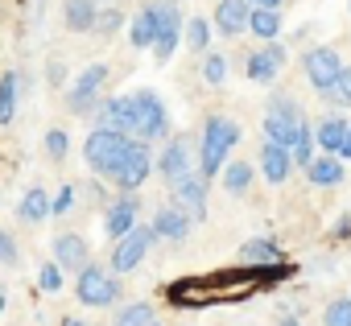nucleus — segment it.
<instances>
[{"mask_svg":"<svg viewBox=\"0 0 351 326\" xmlns=\"http://www.w3.org/2000/svg\"><path fill=\"white\" fill-rule=\"evenodd\" d=\"M87 195H91V203H104V199H108V190H104L99 182H91V186H87Z\"/></svg>","mask_w":351,"mask_h":326,"instance_id":"nucleus-41","label":"nucleus"},{"mask_svg":"<svg viewBox=\"0 0 351 326\" xmlns=\"http://www.w3.org/2000/svg\"><path fill=\"white\" fill-rule=\"evenodd\" d=\"M248 13H252L248 0H219L215 17H211V29L219 38H244L248 34Z\"/></svg>","mask_w":351,"mask_h":326,"instance_id":"nucleus-16","label":"nucleus"},{"mask_svg":"<svg viewBox=\"0 0 351 326\" xmlns=\"http://www.w3.org/2000/svg\"><path fill=\"white\" fill-rule=\"evenodd\" d=\"M95 13H99V0H66L62 5V21L71 34H91Z\"/></svg>","mask_w":351,"mask_h":326,"instance_id":"nucleus-23","label":"nucleus"},{"mask_svg":"<svg viewBox=\"0 0 351 326\" xmlns=\"http://www.w3.org/2000/svg\"><path fill=\"white\" fill-rule=\"evenodd\" d=\"M120 29H124V13H120V5H108V9L95 13V25H91L95 38H116Z\"/></svg>","mask_w":351,"mask_h":326,"instance_id":"nucleus-29","label":"nucleus"},{"mask_svg":"<svg viewBox=\"0 0 351 326\" xmlns=\"http://www.w3.org/2000/svg\"><path fill=\"white\" fill-rule=\"evenodd\" d=\"M339 157L351 161V120H347V132H343V140H339Z\"/></svg>","mask_w":351,"mask_h":326,"instance_id":"nucleus-39","label":"nucleus"},{"mask_svg":"<svg viewBox=\"0 0 351 326\" xmlns=\"http://www.w3.org/2000/svg\"><path fill=\"white\" fill-rule=\"evenodd\" d=\"M153 244H157L153 227L136 219V223H132L120 240H112V260H108V264H112V273H116V277L136 273V268L145 264V256H149V248H153Z\"/></svg>","mask_w":351,"mask_h":326,"instance_id":"nucleus-8","label":"nucleus"},{"mask_svg":"<svg viewBox=\"0 0 351 326\" xmlns=\"http://www.w3.org/2000/svg\"><path fill=\"white\" fill-rule=\"evenodd\" d=\"M248 34L261 38V42L281 38V9H252L248 13Z\"/></svg>","mask_w":351,"mask_h":326,"instance_id":"nucleus-27","label":"nucleus"},{"mask_svg":"<svg viewBox=\"0 0 351 326\" xmlns=\"http://www.w3.org/2000/svg\"><path fill=\"white\" fill-rule=\"evenodd\" d=\"M136 219H141V195L136 190H120V199H112L104 207V236L108 240H120Z\"/></svg>","mask_w":351,"mask_h":326,"instance_id":"nucleus-14","label":"nucleus"},{"mask_svg":"<svg viewBox=\"0 0 351 326\" xmlns=\"http://www.w3.org/2000/svg\"><path fill=\"white\" fill-rule=\"evenodd\" d=\"M261 174H265V182H273V186H281L285 178H289V170H293V161H289V149L285 145H273V140H261Z\"/></svg>","mask_w":351,"mask_h":326,"instance_id":"nucleus-19","label":"nucleus"},{"mask_svg":"<svg viewBox=\"0 0 351 326\" xmlns=\"http://www.w3.org/2000/svg\"><path fill=\"white\" fill-rule=\"evenodd\" d=\"M223 79H228V58H223V54H215V50H207V54H203V83L219 87Z\"/></svg>","mask_w":351,"mask_h":326,"instance_id":"nucleus-34","label":"nucleus"},{"mask_svg":"<svg viewBox=\"0 0 351 326\" xmlns=\"http://www.w3.org/2000/svg\"><path fill=\"white\" fill-rule=\"evenodd\" d=\"M75 297H79V305H87V310H108V305H116V301L124 297V285H120V277H116L112 268L87 260V264L79 268V277H75Z\"/></svg>","mask_w":351,"mask_h":326,"instance_id":"nucleus-3","label":"nucleus"},{"mask_svg":"<svg viewBox=\"0 0 351 326\" xmlns=\"http://www.w3.org/2000/svg\"><path fill=\"white\" fill-rule=\"evenodd\" d=\"M339 71H343V58H339L335 46H314V50L302 54V75H306V83H310L318 95H326V91L335 87Z\"/></svg>","mask_w":351,"mask_h":326,"instance_id":"nucleus-12","label":"nucleus"},{"mask_svg":"<svg viewBox=\"0 0 351 326\" xmlns=\"http://www.w3.org/2000/svg\"><path fill=\"white\" fill-rule=\"evenodd\" d=\"M240 124L232 120V116H207L203 120V132H199V174L211 182V178H219V170H223V161L232 157V149L240 145Z\"/></svg>","mask_w":351,"mask_h":326,"instance_id":"nucleus-1","label":"nucleus"},{"mask_svg":"<svg viewBox=\"0 0 351 326\" xmlns=\"http://www.w3.org/2000/svg\"><path fill=\"white\" fill-rule=\"evenodd\" d=\"M108 79H112L108 62H91V66H83V71L71 79V87H66V112H71V116H91L95 103L104 99L99 91L108 87Z\"/></svg>","mask_w":351,"mask_h":326,"instance_id":"nucleus-6","label":"nucleus"},{"mask_svg":"<svg viewBox=\"0 0 351 326\" xmlns=\"http://www.w3.org/2000/svg\"><path fill=\"white\" fill-rule=\"evenodd\" d=\"M0 264H21V244L13 240V231H0Z\"/></svg>","mask_w":351,"mask_h":326,"instance_id":"nucleus-37","label":"nucleus"},{"mask_svg":"<svg viewBox=\"0 0 351 326\" xmlns=\"http://www.w3.org/2000/svg\"><path fill=\"white\" fill-rule=\"evenodd\" d=\"M306 124V116H302V108H298V99L293 95H273L269 103H265V140H273V145H293L298 140V128Z\"/></svg>","mask_w":351,"mask_h":326,"instance_id":"nucleus-7","label":"nucleus"},{"mask_svg":"<svg viewBox=\"0 0 351 326\" xmlns=\"http://www.w3.org/2000/svg\"><path fill=\"white\" fill-rule=\"evenodd\" d=\"M285 62H289V50L273 38V42H261V50H252V54L244 58V75H248L252 83H261V87H273V83L281 79Z\"/></svg>","mask_w":351,"mask_h":326,"instance_id":"nucleus-11","label":"nucleus"},{"mask_svg":"<svg viewBox=\"0 0 351 326\" xmlns=\"http://www.w3.org/2000/svg\"><path fill=\"white\" fill-rule=\"evenodd\" d=\"M322 326H351V297H335L322 310Z\"/></svg>","mask_w":351,"mask_h":326,"instance_id":"nucleus-36","label":"nucleus"},{"mask_svg":"<svg viewBox=\"0 0 351 326\" xmlns=\"http://www.w3.org/2000/svg\"><path fill=\"white\" fill-rule=\"evenodd\" d=\"M252 178H256L252 161H223V170H219V182H223L228 195H248L252 190Z\"/></svg>","mask_w":351,"mask_h":326,"instance_id":"nucleus-24","label":"nucleus"},{"mask_svg":"<svg viewBox=\"0 0 351 326\" xmlns=\"http://www.w3.org/2000/svg\"><path fill=\"white\" fill-rule=\"evenodd\" d=\"M145 326H161V322H157V318H153V322H145Z\"/></svg>","mask_w":351,"mask_h":326,"instance_id":"nucleus-46","label":"nucleus"},{"mask_svg":"<svg viewBox=\"0 0 351 326\" xmlns=\"http://www.w3.org/2000/svg\"><path fill=\"white\" fill-rule=\"evenodd\" d=\"M5 305H9V297H5V289H0V314H5Z\"/></svg>","mask_w":351,"mask_h":326,"instance_id":"nucleus-45","label":"nucleus"},{"mask_svg":"<svg viewBox=\"0 0 351 326\" xmlns=\"http://www.w3.org/2000/svg\"><path fill=\"white\" fill-rule=\"evenodd\" d=\"M207 186H211V182H207L199 170H191V174H182L178 182H169V203L182 207L191 219L203 223V219H207Z\"/></svg>","mask_w":351,"mask_h":326,"instance_id":"nucleus-13","label":"nucleus"},{"mask_svg":"<svg viewBox=\"0 0 351 326\" xmlns=\"http://www.w3.org/2000/svg\"><path fill=\"white\" fill-rule=\"evenodd\" d=\"M0 289H5V285H0Z\"/></svg>","mask_w":351,"mask_h":326,"instance_id":"nucleus-47","label":"nucleus"},{"mask_svg":"<svg viewBox=\"0 0 351 326\" xmlns=\"http://www.w3.org/2000/svg\"><path fill=\"white\" fill-rule=\"evenodd\" d=\"M149 174H153V149H149V140H136V136H132L124 161L116 166V174H112L108 182H112L116 190H141V186L149 182Z\"/></svg>","mask_w":351,"mask_h":326,"instance_id":"nucleus-10","label":"nucleus"},{"mask_svg":"<svg viewBox=\"0 0 351 326\" xmlns=\"http://www.w3.org/2000/svg\"><path fill=\"white\" fill-rule=\"evenodd\" d=\"M335 236H339V240H347V236H351V215H343V219L335 223Z\"/></svg>","mask_w":351,"mask_h":326,"instance_id":"nucleus-40","label":"nucleus"},{"mask_svg":"<svg viewBox=\"0 0 351 326\" xmlns=\"http://www.w3.org/2000/svg\"><path fill=\"white\" fill-rule=\"evenodd\" d=\"M17 103H21V75L17 71H5V75H0V128L13 124Z\"/></svg>","mask_w":351,"mask_h":326,"instance_id":"nucleus-25","label":"nucleus"},{"mask_svg":"<svg viewBox=\"0 0 351 326\" xmlns=\"http://www.w3.org/2000/svg\"><path fill=\"white\" fill-rule=\"evenodd\" d=\"M195 170V140L186 136V132H173L169 140H165V149L153 157V174L169 186V182H178L182 174H191Z\"/></svg>","mask_w":351,"mask_h":326,"instance_id":"nucleus-9","label":"nucleus"},{"mask_svg":"<svg viewBox=\"0 0 351 326\" xmlns=\"http://www.w3.org/2000/svg\"><path fill=\"white\" fill-rule=\"evenodd\" d=\"M62 285H66L62 264H58V260H46V264L38 268V289H42V293H62Z\"/></svg>","mask_w":351,"mask_h":326,"instance_id":"nucleus-33","label":"nucleus"},{"mask_svg":"<svg viewBox=\"0 0 351 326\" xmlns=\"http://www.w3.org/2000/svg\"><path fill=\"white\" fill-rule=\"evenodd\" d=\"M277 326H302V322H298V318H281Z\"/></svg>","mask_w":351,"mask_h":326,"instance_id":"nucleus-44","label":"nucleus"},{"mask_svg":"<svg viewBox=\"0 0 351 326\" xmlns=\"http://www.w3.org/2000/svg\"><path fill=\"white\" fill-rule=\"evenodd\" d=\"M149 227H153V236H157V240H165V244H182V240L191 236L195 219H191L182 207H173V203H161V207L153 211Z\"/></svg>","mask_w":351,"mask_h":326,"instance_id":"nucleus-15","label":"nucleus"},{"mask_svg":"<svg viewBox=\"0 0 351 326\" xmlns=\"http://www.w3.org/2000/svg\"><path fill=\"white\" fill-rule=\"evenodd\" d=\"M211 21L207 17H191V21H182V42L195 50V54H207L211 50Z\"/></svg>","mask_w":351,"mask_h":326,"instance_id":"nucleus-28","label":"nucleus"},{"mask_svg":"<svg viewBox=\"0 0 351 326\" xmlns=\"http://www.w3.org/2000/svg\"><path fill=\"white\" fill-rule=\"evenodd\" d=\"M153 318H157V310H153L149 301H128V305L116 310V326H145V322H153Z\"/></svg>","mask_w":351,"mask_h":326,"instance_id":"nucleus-30","label":"nucleus"},{"mask_svg":"<svg viewBox=\"0 0 351 326\" xmlns=\"http://www.w3.org/2000/svg\"><path fill=\"white\" fill-rule=\"evenodd\" d=\"M46 83H50V87H62V83H66V66H62V62H50V66H46Z\"/></svg>","mask_w":351,"mask_h":326,"instance_id":"nucleus-38","label":"nucleus"},{"mask_svg":"<svg viewBox=\"0 0 351 326\" xmlns=\"http://www.w3.org/2000/svg\"><path fill=\"white\" fill-rule=\"evenodd\" d=\"M248 5H252V9H281L285 0H248Z\"/></svg>","mask_w":351,"mask_h":326,"instance_id":"nucleus-42","label":"nucleus"},{"mask_svg":"<svg viewBox=\"0 0 351 326\" xmlns=\"http://www.w3.org/2000/svg\"><path fill=\"white\" fill-rule=\"evenodd\" d=\"M128 145H132L128 132H116V128L95 124V128L87 132V140H83V161H87V170H91L95 178H112L116 166L124 161V153H128Z\"/></svg>","mask_w":351,"mask_h":326,"instance_id":"nucleus-2","label":"nucleus"},{"mask_svg":"<svg viewBox=\"0 0 351 326\" xmlns=\"http://www.w3.org/2000/svg\"><path fill=\"white\" fill-rule=\"evenodd\" d=\"M54 260L62 264V273H79L91 260V244L83 240V231H58L54 236Z\"/></svg>","mask_w":351,"mask_h":326,"instance_id":"nucleus-17","label":"nucleus"},{"mask_svg":"<svg viewBox=\"0 0 351 326\" xmlns=\"http://www.w3.org/2000/svg\"><path fill=\"white\" fill-rule=\"evenodd\" d=\"M240 264L244 268H281L285 256H281V248H277L273 236H252V240L240 244Z\"/></svg>","mask_w":351,"mask_h":326,"instance_id":"nucleus-18","label":"nucleus"},{"mask_svg":"<svg viewBox=\"0 0 351 326\" xmlns=\"http://www.w3.org/2000/svg\"><path fill=\"white\" fill-rule=\"evenodd\" d=\"M343 132H347V116L335 108V112H326V116L314 124V145H318L322 153H339V140H343Z\"/></svg>","mask_w":351,"mask_h":326,"instance_id":"nucleus-21","label":"nucleus"},{"mask_svg":"<svg viewBox=\"0 0 351 326\" xmlns=\"http://www.w3.org/2000/svg\"><path fill=\"white\" fill-rule=\"evenodd\" d=\"M153 9V21H157V38H153V58L165 66L173 58V50L182 46V5L178 0H149Z\"/></svg>","mask_w":351,"mask_h":326,"instance_id":"nucleus-5","label":"nucleus"},{"mask_svg":"<svg viewBox=\"0 0 351 326\" xmlns=\"http://www.w3.org/2000/svg\"><path fill=\"white\" fill-rule=\"evenodd\" d=\"M17 219L21 223H46L50 219V190L46 186H29L17 199Z\"/></svg>","mask_w":351,"mask_h":326,"instance_id":"nucleus-22","label":"nucleus"},{"mask_svg":"<svg viewBox=\"0 0 351 326\" xmlns=\"http://www.w3.org/2000/svg\"><path fill=\"white\" fill-rule=\"evenodd\" d=\"M62 326H87L83 318H62Z\"/></svg>","mask_w":351,"mask_h":326,"instance_id":"nucleus-43","label":"nucleus"},{"mask_svg":"<svg viewBox=\"0 0 351 326\" xmlns=\"http://www.w3.org/2000/svg\"><path fill=\"white\" fill-rule=\"evenodd\" d=\"M42 145H46V157L50 161H66L71 157V132L66 128H46Z\"/></svg>","mask_w":351,"mask_h":326,"instance_id":"nucleus-31","label":"nucleus"},{"mask_svg":"<svg viewBox=\"0 0 351 326\" xmlns=\"http://www.w3.org/2000/svg\"><path fill=\"white\" fill-rule=\"evenodd\" d=\"M153 38H157L153 9H149V5H141V13L128 21V46H132V50H149V46H153Z\"/></svg>","mask_w":351,"mask_h":326,"instance_id":"nucleus-26","label":"nucleus"},{"mask_svg":"<svg viewBox=\"0 0 351 326\" xmlns=\"http://www.w3.org/2000/svg\"><path fill=\"white\" fill-rule=\"evenodd\" d=\"M306 178H310L314 186H339V182L347 178V166H343L339 153H322V157H310Z\"/></svg>","mask_w":351,"mask_h":326,"instance_id":"nucleus-20","label":"nucleus"},{"mask_svg":"<svg viewBox=\"0 0 351 326\" xmlns=\"http://www.w3.org/2000/svg\"><path fill=\"white\" fill-rule=\"evenodd\" d=\"M75 203H79V186H75V182L58 186V190L50 195V219H62V215H71V211H75Z\"/></svg>","mask_w":351,"mask_h":326,"instance_id":"nucleus-32","label":"nucleus"},{"mask_svg":"<svg viewBox=\"0 0 351 326\" xmlns=\"http://www.w3.org/2000/svg\"><path fill=\"white\" fill-rule=\"evenodd\" d=\"M322 99H326V103H335V108H351V66H343V71H339L335 87H330Z\"/></svg>","mask_w":351,"mask_h":326,"instance_id":"nucleus-35","label":"nucleus"},{"mask_svg":"<svg viewBox=\"0 0 351 326\" xmlns=\"http://www.w3.org/2000/svg\"><path fill=\"white\" fill-rule=\"evenodd\" d=\"M132 99V132L128 136H136V140H165L169 136V112H165V103H161V95L157 91H132L128 95Z\"/></svg>","mask_w":351,"mask_h":326,"instance_id":"nucleus-4","label":"nucleus"}]
</instances>
